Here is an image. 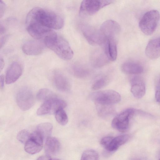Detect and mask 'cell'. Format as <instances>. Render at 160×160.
Instances as JSON below:
<instances>
[{"instance_id": "obj_1", "label": "cell", "mask_w": 160, "mask_h": 160, "mask_svg": "<svg viewBox=\"0 0 160 160\" xmlns=\"http://www.w3.org/2000/svg\"><path fill=\"white\" fill-rule=\"evenodd\" d=\"M26 25L34 24L42 28L52 29H59L63 27L64 20L60 15L39 7L31 10L28 14Z\"/></svg>"}, {"instance_id": "obj_2", "label": "cell", "mask_w": 160, "mask_h": 160, "mask_svg": "<svg viewBox=\"0 0 160 160\" xmlns=\"http://www.w3.org/2000/svg\"><path fill=\"white\" fill-rule=\"evenodd\" d=\"M44 41L46 45L61 59L69 60L72 58L73 52L68 42L54 31Z\"/></svg>"}, {"instance_id": "obj_3", "label": "cell", "mask_w": 160, "mask_h": 160, "mask_svg": "<svg viewBox=\"0 0 160 160\" xmlns=\"http://www.w3.org/2000/svg\"><path fill=\"white\" fill-rule=\"evenodd\" d=\"M160 18L159 12L156 10H152L145 13L139 24L142 32L147 35L152 34L157 28Z\"/></svg>"}, {"instance_id": "obj_4", "label": "cell", "mask_w": 160, "mask_h": 160, "mask_svg": "<svg viewBox=\"0 0 160 160\" xmlns=\"http://www.w3.org/2000/svg\"><path fill=\"white\" fill-rule=\"evenodd\" d=\"M90 99L96 104L113 105L119 102L121 99L120 94L112 90L97 91L90 95Z\"/></svg>"}, {"instance_id": "obj_5", "label": "cell", "mask_w": 160, "mask_h": 160, "mask_svg": "<svg viewBox=\"0 0 160 160\" xmlns=\"http://www.w3.org/2000/svg\"><path fill=\"white\" fill-rule=\"evenodd\" d=\"M113 2V1L108 0H83L80 7L79 15L82 17L92 16Z\"/></svg>"}, {"instance_id": "obj_6", "label": "cell", "mask_w": 160, "mask_h": 160, "mask_svg": "<svg viewBox=\"0 0 160 160\" xmlns=\"http://www.w3.org/2000/svg\"><path fill=\"white\" fill-rule=\"evenodd\" d=\"M136 110L133 108H128L121 112L112 120V128L121 132L126 131L129 127L130 118L136 114Z\"/></svg>"}, {"instance_id": "obj_7", "label": "cell", "mask_w": 160, "mask_h": 160, "mask_svg": "<svg viewBox=\"0 0 160 160\" xmlns=\"http://www.w3.org/2000/svg\"><path fill=\"white\" fill-rule=\"evenodd\" d=\"M99 30L104 42L105 40L108 39L117 40L120 33L121 27L116 21L108 20L103 22Z\"/></svg>"}, {"instance_id": "obj_8", "label": "cell", "mask_w": 160, "mask_h": 160, "mask_svg": "<svg viewBox=\"0 0 160 160\" xmlns=\"http://www.w3.org/2000/svg\"><path fill=\"white\" fill-rule=\"evenodd\" d=\"M67 106L64 100L56 98L45 101L38 108L37 114L42 116L55 113L59 110L63 109Z\"/></svg>"}, {"instance_id": "obj_9", "label": "cell", "mask_w": 160, "mask_h": 160, "mask_svg": "<svg viewBox=\"0 0 160 160\" xmlns=\"http://www.w3.org/2000/svg\"><path fill=\"white\" fill-rule=\"evenodd\" d=\"M80 28L83 35L90 44L102 45L103 40L100 30L86 24H81Z\"/></svg>"}, {"instance_id": "obj_10", "label": "cell", "mask_w": 160, "mask_h": 160, "mask_svg": "<svg viewBox=\"0 0 160 160\" xmlns=\"http://www.w3.org/2000/svg\"><path fill=\"white\" fill-rule=\"evenodd\" d=\"M16 102L22 110L30 109L35 102V98L32 92L28 88H24L18 92L16 96Z\"/></svg>"}, {"instance_id": "obj_11", "label": "cell", "mask_w": 160, "mask_h": 160, "mask_svg": "<svg viewBox=\"0 0 160 160\" xmlns=\"http://www.w3.org/2000/svg\"><path fill=\"white\" fill-rule=\"evenodd\" d=\"M44 140L36 131L30 134L28 140L25 143L24 150L27 153L34 154L42 149Z\"/></svg>"}, {"instance_id": "obj_12", "label": "cell", "mask_w": 160, "mask_h": 160, "mask_svg": "<svg viewBox=\"0 0 160 160\" xmlns=\"http://www.w3.org/2000/svg\"><path fill=\"white\" fill-rule=\"evenodd\" d=\"M52 79L55 86L59 91L66 92L70 89L71 85L69 80L59 71H56L53 72Z\"/></svg>"}, {"instance_id": "obj_13", "label": "cell", "mask_w": 160, "mask_h": 160, "mask_svg": "<svg viewBox=\"0 0 160 160\" xmlns=\"http://www.w3.org/2000/svg\"><path fill=\"white\" fill-rule=\"evenodd\" d=\"M44 48V45L42 42L34 40L26 42L22 47L23 52L29 55H39L43 52Z\"/></svg>"}, {"instance_id": "obj_14", "label": "cell", "mask_w": 160, "mask_h": 160, "mask_svg": "<svg viewBox=\"0 0 160 160\" xmlns=\"http://www.w3.org/2000/svg\"><path fill=\"white\" fill-rule=\"evenodd\" d=\"M22 73V68L20 63L17 62L12 63L8 68L6 75L5 81L9 84L16 82Z\"/></svg>"}, {"instance_id": "obj_15", "label": "cell", "mask_w": 160, "mask_h": 160, "mask_svg": "<svg viewBox=\"0 0 160 160\" xmlns=\"http://www.w3.org/2000/svg\"><path fill=\"white\" fill-rule=\"evenodd\" d=\"M146 56L151 59H156L160 57V37L149 41L145 49Z\"/></svg>"}, {"instance_id": "obj_16", "label": "cell", "mask_w": 160, "mask_h": 160, "mask_svg": "<svg viewBox=\"0 0 160 160\" xmlns=\"http://www.w3.org/2000/svg\"><path fill=\"white\" fill-rule=\"evenodd\" d=\"M131 91L133 96L137 98H141L145 95L146 92L144 82L140 77L136 76L131 81Z\"/></svg>"}, {"instance_id": "obj_17", "label": "cell", "mask_w": 160, "mask_h": 160, "mask_svg": "<svg viewBox=\"0 0 160 160\" xmlns=\"http://www.w3.org/2000/svg\"><path fill=\"white\" fill-rule=\"evenodd\" d=\"M91 61L92 65L97 68L103 67L110 61L104 50L94 52L92 55Z\"/></svg>"}, {"instance_id": "obj_18", "label": "cell", "mask_w": 160, "mask_h": 160, "mask_svg": "<svg viewBox=\"0 0 160 160\" xmlns=\"http://www.w3.org/2000/svg\"><path fill=\"white\" fill-rule=\"evenodd\" d=\"M130 138L129 135L124 134L113 137L105 149L109 152L115 151L121 145L127 142Z\"/></svg>"}, {"instance_id": "obj_19", "label": "cell", "mask_w": 160, "mask_h": 160, "mask_svg": "<svg viewBox=\"0 0 160 160\" xmlns=\"http://www.w3.org/2000/svg\"><path fill=\"white\" fill-rule=\"evenodd\" d=\"M60 144L56 138L50 137L46 140L45 150L48 155H55L60 150Z\"/></svg>"}, {"instance_id": "obj_20", "label": "cell", "mask_w": 160, "mask_h": 160, "mask_svg": "<svg viewBox=\"0 0 160 160\" xmlns=\"http://www.w3.org/2000/svg\"><path fill=\"white\" fill-rule=\"evenodd\" d=\"M121 69L124 72L130 74H136L142 73L143 68L141 65L132 62H127L122 65Z\"/></svg>"}, {"instance_id": "obj_21", "label": "cell", "mask_w": 160, "mask_h": 160, "mask_svg": "<svg viewBox=\"0 0 160 160\" xmlns=\"http://www.w3.org/2000/svg\"><path fill=\"white\" fill-rule=\"evenodd\" d=\"M52 124L49 122H43L39 124L35 130L42 138L46 140L51 137L52 129Z\"/></svg>"}, {"instance_id": "obj_22", "label": "cell", "mask_w": 160, "mask_h": 160, "mask_svg": "<svg viewBox=\"0 0 160 160\" xmlns=\"http://www.w3.org/2000/svg\"><path fill=\"white\" fill-rule=\"evenodd\" d=\"M96 104L98 113L102 118H107L110 117L115 112L112 105Z\"/></svg>"}, {"instance_id": "obj_23", "label": "cell", "mask_w": 160, "mask_h": 160, "mask_svg": "<svg viewBox=\"0 0 160 160\" xmlns=\"http://www.w3.org/2000/svg\"><path fill=\"white\" fill-rule=\"evenodd\" d=\"M36 97L38 100L44 102L57 98V96L53 92L47 88L40 89L37 93Z\"/></svg>"}, {"instance_id": "obj_24", "label": "cell", "mask_w": 160, "mask_h": 160, "mask_svg": "<svg viewBox=\"0 0 160 160\" xmlns=\"http://www.w3.org/2000/svg\"><path fill=\"white\" fill-rule=\"evenodd\" d=\"M72 71L74 75L79 78H86L89 74V71L87 68L78 64L74 65L73 66Z\"/></svg>"}, {"instance_id": "obj_25", "label": "cell", "mask_w": 160, "mask_h": 160, "mask_svg": "<svg viewBox=\"0 0 160 160\" xmlns=\"http://www.w3.org/2000/svg\"><path fill=\"white\" fill-rule=\"evenodd\" d=\"M109 78L106 76L99 77L94 81L92 86V90H96L102 88L108 84Z\"/></svg>"}, {"instance_id": "obj_26", "label": "cell", "mask_w": 160, "mask_h": 160, "mask_svg": "<svg viewBox=\"0 0 160 160\" xmlns=\"http://www.w3.org/2000/svg\"><path fill=\"white\" fill-rule=\"evenodd\" d=\"M81 160H99L98 154L94 150H87L82 154Z\"/></svg>"}, {"instance_id": "obj_27", "label": "cell", "mask_w": 160, "mask_h": 160, "mask_svg": "<svg viewBox=\"0 0 160 160\" xmlns=\"http://www.w3.org/2000/svg\"><path fill=\"white\" fill-rule=\"evenodd\" d=\"M55 118L57 122L62 125H65L68 122V116L63 109L58 111L55 113Z\"/></svg>"}, {"instance_id": "obj_28", "label": "cell", "mask_w": 160, "mask_h": 160, "mask_svg": "<svg viewBox=\"0 0 160 160\" xmlns=\"http://www.w3.org/2000/svg\"><path fill=\"white\" fill-rule=\"evenodd\" d=\"M30 134L26 130H22L18 134L17 138L20 142L24 143L29 139Z\"/></svg>"}, {"instance_id": "obj_29", "label": "cell", "mask_w": 160, "mask_h": 160, "mask_svg": "<svg viewBox=\"0 0 160 160\" xmlns=\"http://www.w3.org/2000/svg\"><path fill=\"white\" fill-rule=\"evenodd\" d=\"M155 97L156 101L160 103V78L158 81L156 88Z\"/></svg>"}, {"instance_id": "obj_30", "label": "cell", "mask_w": 160, "mask_h": 160, "mask_svg": "<svg viewBox=\"0 0 160 160\" xmlns=\"http://www.w3.org/2000/svg\"><path fill=\"white\" fill-rule=\"evenodd\" d=\"M113 137L110 136L105 137L102 138L101 141L100 143L101 145L105 148L110 142Z\"/></svg>"}, {"instance_id": "obj_31", "label": "cell", "mask_w": 160, "mask_h": 160, "mask_svg": "<svg viewBox=\"0 0 160 160\" xmlns=\"http://www.w3.org/2000/svg\"><path fill=\"white\" fill-rule=\"evenodd\" d=\"M6 5L5 3L2 1L0 2V15L1 18L4 15L5 9Z\"/></svg>"}, {"instance_id": "obj_32", "label": "cell", "mask_w": 160, "mask_h": 160, "mask_svg": "<svg viewBox=\"0 0 160 160\" xmlns=\"http://www.w3.org/2000/svg\"><path fill=\"white\" fill-rule=\"evenodd\" d=\"M4 34H0V35H2V36L0 37V48H1L4 45L5 42H6L8 36L7 35H5Z\"/></svg>"}, {"instance_id": "obj_33", "label": "cell", "mask_w": 160, "mask_h": 160, "mask_svg": "<svg viewBox=\"0 0 160 160\" xmlns=\"http://www.w3.org/2000/svg\"><path fill=\"white\" fill-rule=\"evenodd\" d=\"M51 158L49 155H47L39 157L36 160H50Z\"/></svg>"}, {"instance_id": "obj_34", "label": "cell", "mask_w": 160, "mask_h": 160, "mask_svg": "<svg viewBox=\"0 0 160 160\" xmlns=\"http://www.w3.org/2000/svg\"><path fill=\"white\" fill-rule=\"evenodd\" d=\"M0 84L1 88L2 89L4 85V77L2 75L0 77Z\"/></svg>"}, {"instance_id": "obj_35", "label": "cell", "mask_w": 160, "mask_h": 160, "mask_svg": "<svg viewBox=\"0 0 160 160\" xmlns=\"http://www.w3.org/2000/svg\"><path fill=\"white\" fill-rule=\"evenodd\" d=\"M132 160H150L148 158L142 157H136L133 158Z\"/></svg>"}, {"instance_id": "obj_36", "label": "cell", "mask_w": 160, "mask_h": 160, "mask_svg": "<svg viewBox=\"0 0 160 160\" xmlns=\"http://www.w3.org/2000/svg\"><path fill=\"white\" fill-rule=\"evenodd\" d=\"M4 65V61L1 58H0V71L3 69Z\"/></svg>"}, {"instance_id": "obj_37", "label": "cell", "mask_w": 160, "mask_h": 160, "mask_svg": "<svg viewBox=\"0 0 160 160\" xmlns=\"http://www.w3.org/2000/svg\"><path fill=\"white\" fill-rule=\"evenodd\" d=\"M50 160H60L58 159L57 158H51V159H50Z\"/></svg>"}, {"instance_id": "obj_38", "label": "cell", "mask_w": 160, "mask_h": 160, "mask_svg": "<svg viewBox=\"0 0 160 160\" xmlns=\"http://www.w3.org/2000/svg\"><path fill=\"white\" fill-rule=\"evenodd\" d=\"M159 160H160V158Z\"/></svg>"}]
</instances>
